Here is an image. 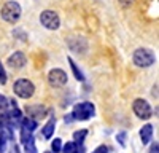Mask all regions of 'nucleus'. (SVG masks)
<instances>
[{
    "mask_svg": "<svg viewBox=\"0 0 159 153\" xmlns=\"http://www.w3.org/2000/svg\"><path fill=\"white\" fill-rule=\"evenodd\" d=\"M94 112H96V109H94V105H92L91 102H80V104H76L73 107L72 118L84 121V120H89L92 115H94Z\"/></svg>",
    "mask_w": 159,
    "mask_h": 153,
    "instance_id": "f257e3e1",
    "label": "nucleus"
},
{
    "mask_svg": "<svg viewBox=\"0 0 159 153\" xmlns=\"http://www.w3.org/2000/svg\"><path fill=\"white\" fill-rule=\"evenodd\" d=\"M15 153H19V148L18 147H15Z\"/></svg>",
    "mask_w": 159,
    "mask_h": 153,
    "instance_id": "a878e982",
    "label": "nucleus"
},
{
    "mask_svg": "<svg viewBox=\"0 0 159 153\" xmlns=\"http://www.w3.org/2000/svg\"><path fill=\"white\" fill-rule=\"evenodd\" d=\"M8 66L13 67V69H22L25 66V56H24V53H21V51L13 53L8 58Z\"/></svg>",
    "mask_w": 159,
    "mask_h": 153,
    "instance_id": "6e6552de",
    "label": "nucleus"
},
{
    "mask_svg": "<svg viewBox=\"0 0 159 153\" xmlns=\"http://www.w3.org/2000/svg\"><path fill=\"white\" fill-rule=\"evenodd\" d=\"M5 147H7V136L3 129H0V153L5 151Z\"/></svg>",
    "mask_w": 159,
    "mask_h": 153,
    "instance_id": "dca6fc26",
    "label": "nucleus"
},
{
    "mask_svg": "<svg viewBox=\"0 0 159 153\" xmlns=\"http://www.w3.org/2000/svg\"><path fill=\"white\" fill-rule=\"evenodd\" d=\"M119 2H121L124 7H129L130 3H134V0H119Z\"/></svg>",
    "mask_w": 159,
    "mask_h": 153,
    "instance_id": "b1692460",
    "label": "nucleus"
},
{
    "mask_svg": "<svg viewBox=\"0 0 159 153\" xmlns=\"http://www.w3.org/2000/svg\"><path fill=\"white\" fill-rule=\"evenodd\" d=\"M61 148H62V140L61 139H54V140H52V144H51V150L54 153H59Z\"/></svg>",
    "mask_w": 159,
    "mask_h": 153,
    "instance_id": "f3484780",
    "label": "nucleus"
},
{
    "mask_svg": "<svg viewBox=\"0 0 159 153\" xmlns=\"http://www.w3.org/2000/svg\"><path fill=\"white\" fill-rule=\"evenodd\" d=\"M78 148V144H75V142H67L64 145V148H61L64 153H75V150Z\"/></svg>",
    "mask_w": 159,
    "mask_h": 153,
    "instance_id": "2eb2a0df",
    "label": "nucleus"
},
{
    "mask_svg": "<svg viewBox=\"0 0 159 153\" xmlns=\"http://www.w3.org/2000/svg\"><path fill=\"white\" fill-rule=\"evenodd\" d=\"M75 153H84V148H83V147H80V148L75 150Z\"/></svg>",
    "mask_w": 159,
    "mask_h": 153,
    "instance_id": "393cba45",
    "label": "nucleus"
},
{
    "mask_svg": "<svg viewBox=\"0 0 159 153\" xmlns=\"http://www.w3.org/2000/svg\"><path fill=\"white\" fill-rule=\"evenodd\" d=\"M54 128H56V120L51 118V120L43 126V129H42L43 137H45V139H51V137H52V132H54Z\"/></svg>",
    "mask_w": 159,
    "mask_h": 153,
    "instance_id": "9d476101",
    "label": "nucleus"
},
{
    "mask_svg": "<svg viewBox=\"0 0 159 153\" xmlns=\"http://www.w3.org/2000/svg\"><path fill=\"white\" fill-rule=\"evenodd\" d=\"M150 153H159V145H157V142L151 145V148H150Z\"/></svg>",
    "mask_w": 159,
    "mask_h": 153,
    "instance_id": "5701e85b",
    "label": "nucleus"
},
{
    "mask_svg": "<svg viewBox=\"0 0 159 153\" xmlns=\"http://www.w3.org/2000/svg\"><path fill=\"white\" fill-rule=\"evenodd\" d=\"M92 153H108V147H107V145H100V147H97Z\"/></svg>",
    "mask_w": 159,
    "mask_h": 153,
    "instance_id": "4be33fe9",
    "label": "nucleus"
},
{
    "mask_svg": "<svg viewBox=\"0 0 159 153\" xmlns=\"http://www.w3.org/2000/svg\"><path fill=\"white\" fill-rule=\"evenodd\" d=\"M24 150L25 153H37V148H35V142H34V137H29L27 140H24Z\"/></svg>",
    "mask_w": 159,
    "mask_h": 153,
    "instance_id": "9b49d317",
    "label": "nucleus"
},
{
    "mask_svg": "<svg viewBox=\"0 0 159 153\" xmlns=\"http://www.w3.org/2000/svg\"><path fill=\"white\" fill-rule=\"evenodd\" d=\"M134 62L139 67H150L154 62V54L147 48H139L134 53Z\"/></svg>",
    "mask_w": 159,
    "mask_h": 153,
    "instance_id": "20e7f679",
    "label": "nucleus"
},
{
    "mask_svg": "<svg viewBox=\"0 0 159 153\" xmlns=\"http://www.w3.org/2000/svg\"><path fill=\"white\" fill-rule=\"evenodd\" d=\"M13 89H15L16 96L22 97V99H29L34 96L35 93V86L30 80H25V78H21L15 83V86H13Z\"/></svg>",
    "mask_w": 159,
    "mask_h": 153,
    "instance_id": "7ed1b4c3",
    "label": "nucleus"
},
{
    "mask_svg": "<svg viewBox=\"0 0 159 153\" xmlns=\"http://www.w3.org/2000/svg\"><path fill=\"white\" fill-rule=\"evenodd\" d=\"M7 107H8V100H7V97L0 94V113H2V112L5 113V112H7Z\"/></svg>",
    "mask_w": 159,
    "mask_h": 153,
    "instance_id": "a211bd4d",
    "label": "nucleus"
},
{
    "mask_svg": "<svg viewBox=\"0 0 159 153\" xmlns=\"http://www.w3.org/2000/svg\"><path fill=\"white\" fill-rule=\"evenodd\" d=\"M0 15H2V18L7 22H16L21 18V7L16 2H8V3L3 5L2 11H0Z\"/></svg>",
    "mask_w": 159,
    "mask_h": 153,
    "instance_id": "f03ea898",
    "label": "nucleus"
},
{
    "mask_svg": "<svg viewBox=\"0 0 159 153\" xmlns=\"http://www.w3.org/2000/svg\"><path fill=\"white\" fill-rule=\"evenodd\" d=\"M48 81H49L51 86L61 88V86H64L65 83H67V73H65L64 70H61V69H52L48 75Z\"/></svg>",
    "mask_w": 159,
    "mask_h": 153,
    "instance_id": "0eeeda50",
    "label": "nucleus"
},
{
    "mask_svg": "<svg viewBox=\"0 0 159 153\" xmlns=\"http://www.w3.org/2000/svg\"><path fill=\"white\" fill-rule=\"evenodd\" d=\"M0 83H7V73L3 70V66H2V62H0Z\"/></svg>",
    "mask_w": 159,
    "mask_h": 153,
    "instance_id": "aec40b11",
    "label": "nucleus"
},
{
    "mask_svg": "<svg viewBox=\"0 0 159 153\" xmlns=\"http://www.w3.org/2000/svg\"><path fill=\"white\" fill-rule=\"evenodd\" d=\"M27 112H29V113H34V117H43V113H45V110L40 109V107H38V109H34V107L29 109V107H27Z\"/></svg>",
    "mask_w": 159,
    "mask_h": 153,
    "instance_id": "6ab92c4d",
    "label": "nucleus"
},
{
    "mask_svg": "<svg viewBox=\"0 0 159 153\" xmlns=\"http://www.w3.org/2000/svg\"><path fill=\"white\" fill-rule=\"evenodd\" d=\"M86 134H88L86 129H81V131L73 132V140H75V144L81 145V144H83V140H84V137H86Z\"/></svg>",
    "mask_w": 159,
    "mask_h": 153,
    "instance_id": "ddd939ff",
    "label": "nucleus"
},
{
    "mask_svg": "<svg viewBox=\"0 0 159 153\" xmlns=\"http://www.w3.org/2000/svg\"><path fill=\"white\" fill-rule=\"evenodd\" d=\"M153 137V126L151 124H145L142 129H140V139L143 144H148Z\"/></svg>",
    "mask_w": 159,
    "mask_h": 153,
    "instance_id": "1a4fd4ad",
    "label": "nucleus"
},
{
    "mask_svg": "<svg viewBox=\"0 0 159 153\" xmlns=\"http://www.w3.org/2000/svg\"><path fill=\"white\" fill-rule=\"evenodd\" d=\"M45 153H51V151H45Z\"/></svg>",
    "mask_w": 159,
    "mask_h": 153,
    "instance_id": "bb28decb",
    "label": "nucleus"
},
{
    "mask_svg": "<svg viewBox=\"0 0 159 153\" xmlns=\"http://www.w3.org/2000/svg\"><path fill=\"white\" fill-rule=\"evenodd\" d=\"M69 62H70V66H72V70H73V73H75V76H76V80H80V81H83L84 80V75L80 72V69L76 67V64L72 61V58H69Z\"/></svg>",
    "mask_w": 159,
    "mask_h": 153,
    "instance_id": "4468645a",
    "label": "nucleus"
},
{
    "mask_svg": "<svg viewBox=\"0 0 159 153\" xmlns=\"http://www.w3.org/2000/svg\"><path fill=\"white\" fill-rule=\"evenodd\" d=\"M116 139H118V142L121 144L123 147H126V132H119V134L116 136Z\"/></svg>",
    "mask_w": 159,
    "mask_h": 153,
    "instance_id": "412c9836",
    "label": "nucleus"
},
{
    "mask_svg": "<svg viewBox=\"0 0 159 153\" xmlns=\"http://www.w3.org/2000/svg\"><path fill=\"white\" fill-rule=\"evenodd\" d=\"M40 21H42V24L45 26L46 29H49V30H56V29H59V24H61L59 16L56 15L54 11H51V10L43 11L42 15H40Z\"/></svg>",
    "mask_w": 159,
    "mask_h": 153,
    "instance_id": "39448f33",
    "label": "nucleus"
},
{
    "mask_svg": "<svg viewBox=\"0 0 159 153\" xmlns=\"http://www.w3.org/2000/svg\"><path fill=\"white\" fill-rule=\"evenodd\" d=\"M132 109H134V113L142 120H148L151 117V107L145 99H135L132 104Z\"/></svg>",
    "mask_w": 159,
    "mask_h": 153,
    "instance_id": "423d86ee",
    "label": "nucleus"
},
{
    "mask_svg": "<svg viewBox=\"0 0 159 153\" xmlns=\"http://www.w3.org/2000/svg\"><path fill=\"white\" fill-rule=\"evenodd\" d=\"M22 128L30 131V132H34V129L37 128V121L32 120V118H22Z\"/></svg>",
    "mask_w": 159,
    "mask_h": 153,
    "instance_id": "f8f14e48",
    "label": "nucleus"
}]
</instances>
